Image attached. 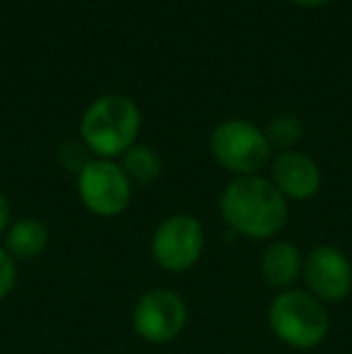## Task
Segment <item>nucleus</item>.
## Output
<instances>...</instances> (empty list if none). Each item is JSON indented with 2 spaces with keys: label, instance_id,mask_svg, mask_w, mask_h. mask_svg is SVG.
Listing matches in <instances>:
<instances>
[{
  "label": "nucleus",
  "instance_id": "1",
  "mask_svg": "<svg viewBox=\"0 0 352 354\" xmlns=\"http://www.w3.org/2000/svg\"><path fill=\"white\" fill-rule=\"evenodd\" d=\"M220 214L234 234L266 241L287 227L290 203L261 174L234 176L220 193Z\"/></svg>",
  "mask_w": 352,
  "mask_h": 354
},
{
  "label": "nucleus",
  "instance_id": "4",
  "mask_svg": "<svg viewBox=\"0 0 352 354\" xmlns=\"http://www.w3.org/2000/svg\"><path fill=\"white\" fill-rule=\"evenodd\" d=\"M270 142L263 128L244 118H227L210 133V154L234 176H256L270 164Z\"/></svg>",
  "mask_w": 352,
  "mask_h": 354
},
{
  "label": "nucleus",
  "instance_id": "3",
  "mask_svg": "<svg viewBox=\"0 0 352 354\" xmlns=\"http://www.w3.org/2000/svg\"><path fill=\"white\" fill-rule=\"evenodd\" d=\"M268 328L282 345L306 352L328 337L331 316L326 304L306 289H285L268 304Z\"/></svg>",
  "mask_w": 352,
  "mask_h": 354
},
{
  "label": "nucleus",
  "instance_id": "13",
  "mask_svg": "<svg viewBox=\"0 0 352 354\" xmlns=\"http://www.w3.org/2000/svg\"><path fill=\"white\" fill-rule=\"evenodd\" d=\"M268 142L270 147H277L280 152H287V149H295L299 145L302 136H304V128H302V121L292 113H280V116H272L268 121V126L263 128Z\"/></svg>",
  "mask_w": 352,
  "mask_h": 354
},
{
  "label": "nucleus",
  "instance_id": "14",
  "mask_svg": "<svg viewBox=\"0 0 352 354\" xmlns=\"http://www.w3.org/2000/svg\"><path fill=\"white\" fill-rule=\"evenodd\" d=\"M15 284H17V261L0 246V301L12 294Z\"/></svg>",
  "mask_w": 352,
  "mask_h": 354
},
{
  "label": "nucleus",
  "instance_id": "8",
  "mask_svg": "<svg viewBox=\"0 0 352 354\" xmlns=\"http://www.w3.org/2000/svg\"><path fill=\"white\" fill-rule=\"evenodd\" d=\"M302 280L306 282V292L319 301L340 304L352 292V263L340 248L321 243L304 256Z\"/></svg>",
  "mask_w": 352,
  "mask_h": 354
},
{
  "label": "nucleus",
  "instance_id": "16",
  "mask_svg": "<svg viewBox=\"0 0 352 354\" xmlns=\"http://www.w3.org/2000/svg\"><path fill=\"white\" fill-rule=\"evenodd\" d=\"M10 217H12L10 203L5 198V193H0V236H5V232L10 229Z\"/></svg>",
  "mask_w": 352,
  "mask_h": 354
},
{
  "label": "nucleus",
  "instance_id": "15",
  "mask_svg": "<svg viewBox=\"0 0 352 354\" xmlns=\"http://www.w3.org/2000/svg\"><path fill=\"white\" fill-rule=\"evenodd\" d=\"M85 149L87 147H85V145H80V142H63L61 147H58V162H61L68 171L80 174V169L89 162Z\"/></svg>",
  "mask_w": 352,
  "mask_h": 354
},
{
  "label": "nucleus",
  "instance_id": "10",
  "mask_svg": "<svg viewBox=\"0 0 352 354\" xmlns=\"http://www.w3.org/2000/svg\"><path fill=\"white\" fill-rule=\"evenodd\" d=\"M304 253L292 241H272L261 256V277L270 289L285 292L302 277Z\"/></svg>",
  "mask_w": 352,
  "mask_h": 354
},
{
  "label": "nucleus",
  "instance_id": "7",
  "mask_svg": "<svg viewBox=\"0 0 352 354\" xmlns=\"http://www.w3.org/2000/svg\"><path fill=\"white\" fill-rule=\"evenodd\" d=\"M80 203L97 217H118L133 198V183L113 159H89L77 174Z\"/></svg>",
  "mask_w": 352,
  "mask_h": 354
},
{
  "label": "nucleus",
  "instance_id": "6",
  "mask_svg": "<svg viewBox=\"0 0 352 354\" xmlns=\"http://www.w3.org/2000/svg\"><path fill=\"white\" fill-rule=\"evenodd\" d=\"M133 330L150 345H169L183 333L188 323V306L183 297L169 287L145 292L131 313Z\"/></svg>",
  "mask_w": 352,
  "mask_h": 354
},
{
  "label": "nucleus",
  "instance_id": "11",
  "mask_svg": "<svg viewBox=\"0 0 352 354\" xmlns=\"http://www.w3.org/2000/svg\"><path fill=\"white\" fill-rule=\"evenodd\" d=\"M48 246V227L37 217H22L5 232V251L15 261H34Z\"/></svg>",
  "mask_w": 352,
  "mask_h": 354
},
{
  "label": "nucleus",
  "instance_id": "5",
  "mask_svg": "<svg viewBox=\"0 0 352 354\" xmlns=\"http://www.w3.org/2000/svg\"><path fill=\"white\" fill-rule=\"evenodd\" d=\"M205 251V229L193 214H169L157 224L150 239V256L162 270L186 272Z\"/></svg>",
  "mask_w": 352,
  "mask_h": 354
},
{
  "label": "nucleus",
  "instance_id": "2",
  "mask_svg": "<svg viewBox=\"0 0 352 354\" xmlns=\"http://www.w3.org/2000/svg\"><path fill=\"white\" fill-rule=\"evenodd\" d=\"M142 116L126 94H102L80 118V140L97 159L123 157L138 142Z\"/></svg>",
  "mask_w": 352,
  "mask_h": 354
},
{
  "label": "nucleus",
  "instance_id": "9",
  "mask_svg": "<svg viewBox=\"0 0 352 354\" xmlns=\"http://www.w3.org/2000/svg\"><path fill=\"white\" fill-rule=\"evenodd\" d=\"M270 181L287 203H304L321 191V169L309 154L287 149L270 162Z\"/></svg>",
  "mask_w": 352,
  "mask_h": 354
},
{
  "label": "nucleus",
  "instance_id": "12",
  "mask_svg": "<svg viewBox=\"0 0 352 354\" xmlns=\"http://www.w3.org/2000/svg\"><path fill=\"white\" fill-rule=\"evenodd\" d=\"M121 169L133 186H152L162 176V159L152 147L136 142L121 157Z\"/></svg>",
  "mask_w": 352,
  "mask_h": 354
},
{
  "label": "nucleus",
  "instance_id": "17",
  "mask_svg": "<svg viewBox=\"0 0 352 354\" xmlns=\"http://www.w3.org/2000/svg\"><path fill=\"white\" fill-rule=\"evenodd\" d=\"M290 3L299 5V8H321V5L331 3V0H290Z\"/></svg>",
  "mask_w": 352,
  "mask_h": 354
}]
</instances>
